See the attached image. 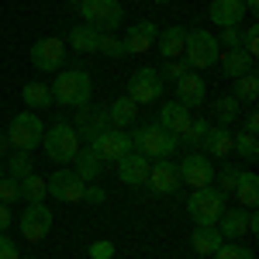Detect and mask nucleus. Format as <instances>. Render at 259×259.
Here are the masks:
<instances>
[{"label":"nucleus","mask_w":259,"mask_h":259,"mask_svg":"<svg viewBox=\"0 0 259 259\" xmlns=\"http://www.w3.org/2000/svg\"><path fill=\"white\" fill-rule=\"evenodd\" d=\"M132 149L142 152L145 159H169L180 149V135L166 132L159 121H152V124H142L139 132L132 135Z\"/></svg>","instance_id":"1"},{"label":"nucleus","mask_w":259,"mask_h":259,"mask_svg":"<svg viewBox=\"0 0 259 259\" xmlns=\"http://www.w3.org/2000/svg\"><path fill=\"white\" fill-rule=\"evenodd\" d=\"M49 90H52V100H56V104L83 107V104L90 100V94H94V83H90V73H87V69H62Z\"/></svg>","instance_id":"2"},{"label":"nucleus","mask_w":259,"mask_h":259,"mask_svg":"<svg viewBox=\"0 0 259 259\" xmlns=\"http://www.w3.org/2000/svg\"><path fill=\"white\" fill-rule=\"evenodd\" d=\"M76 7H80L83 24H90L94 31H111V35H114L121 24H124V7H121V0H80Z\"/></svg>","instance_id":"3"},{"label":"nucleus","mask_w":259,"mask_h":259,"mask_svg":"<svg viewBox=\"0 0 259 259\" xmlns=\"http://www.w3.org/2000/svg\"><path fill=\"white\" fill-rule=\"evenodd\" d=\"M41 145H45L49 159H56V162H73V159H76V152L83 149V145H80V132H76L69 121H56L52 128H45Z\"/></svg>","instance_id":"4"},{"label":"nucleus","mask_w":259,"mask_h":259,"mask_svg":"<svg viewBox=\"0 0 259 259\" xmlns=\"http://www.w3.org/2000/svg\"><path fill=\"white\" fill-rule=\"evenodd\" d=\"M183 59L190 62V69H211V66L221 59L218 38H214L207 28H194V31H187V41H183Z\"/></svg>","instance_id":"5"},{"label":"nucleus","mask_w":259,"mask_h":259,"mask_svg":"<svg viewBox=\"0 0 259 259\" xmlns=\"http://www.w3.org/2000/svg\"><path fill=\"white\" fill-rule=\"evenodd\" d=\"M221 211H225V194L214 187H200L187 197V214L194 218V225H218Z\"/></svg>","instance_id":"6"},{"label":"nucleus","mask_w":259,"mask_h":259,"mask_svg":"<svg viewBox=\"0 0 259 259\" xmlns=\"http://www.w3.org/2000/svg\"><path fill=\"white\" fill-rule=\"evenodd\" d=\"M41 135H45V124L35 111H21L14 114L11 128H7V139H11V149H21V152H31L35 145H41Z\"/></svg>","instance_id":"7"},{"label":"nucleus","mask_w":259,"mask_h":259,"mask_svg":"<svg viewBox=\"0 0 259 259\" xmlns=\"http://www.w3.org/2000/svg\"><path fill=\"white\" fill-rule=\"evenodd\" d=\"M124 97H132L135 104H152V100L162 97V76L156 66H142L132 73V80H128V94Z\"/></svg>","instance_id":"8"},{"label":"nucleus","mask_w":259,"mask_h":259,"mask_svg":"<svg viewBox=\"0 0 259 259\" xmlns=\"http://www.w3.org/2000/svg\"><path fill=\"white\" fill-rule=\"evenodd\" d=\"M177 166H180V180H183L187 187H194V190L214 183V162L207 159L204 152H197V149H190V152L183 156V162H177Z\"/></svg>","instance_id":"9"},{"label":"nucleus","mask_w":259,"mask_h":259,"mask_svg":"<svg viewBox=\"0 0 259 259\" xmlns=\"http://www.w3.org/2000/svg\"><path fill=\"white\" fill-rule=\"evenodd\" d=\"M62 59H66V41L49 35V38H38L31 45V62L38 73H59Z\"/></svg>","instance_id":"10"},{"label":"nucleus","mask_w":259,"mask_h":259,"mask_svg":"<svg viewBox=\"0 0 259 259\" xmlns=\"http://www.w3.org/2000/svg\"><path fill=\"white\" fill-rule=\"evenodd\" d=\"M49 232H52V211L45 207V200L28 204L24 214H21V235L28 242H45Z\"/></svg>","instance_id":"11"},{"label":"nucleus","mask_w":259,"mask_h":259,"mask_svg":"<svg viewBox=\"0 0 259 259\" xmlns=\"http://www.w3.org/2000/svg\"><path fill=\"white\" fill-rule=\"evenodd\" d=\"M45 187H49V197L62 200V204H76V200H83V183L73 169H56L52 177L45 180Z\"/></svg>","instance_id":"12"},{"label":"nucleus","mask_w":259,"mask_h":259,"mask_svg":"<svg viewBox=\"0 0 259 259\" xmlns=\"http://www.w3.org/2000/svg\"><path fill=\"white\" fill-rule=\"evenodd\" d=\"M90 149L97 152L100 159H124L128 152H132V135L128 132H121V128H107V132H100L97 139L90 142Z\"/></svg>","instance_id":"13"},{"label":"nucleus","mask_w":259,"mask_h":259,"mask_svg":"<svg viewBox=\"0 0 259 259\" xmlns=\"http://www.w3.org/2000/svg\"><path fill=\"white\" fill-rule=\"evenodd\" d=\"M156 38H159L156 21H135V24H128L121 45H124V52H132V56H145V52L156 49Z\"/></svg>","instance_id":"14"},{"label":"nucleus","mask_w":259,"mask_h":259,"mask_svg":"<svg viewBox=\"0 0 259 259\" xmlns=\"http://www.w3.org/2000/svg\"><path fill=\"white\" fill-rule=\"evenodd\" d=\"M145 183H149V190L152 194H177L180 187H183V180H180V166L173 159H159L156 166H149V177H145Z\"/></svg>","instance_id":"15"},{"label":"nucleus","mask_w":259,"mask_h":259,"mask_svg":"<svg viewBox=\"0 0 259 259\" xmlns=\"http://www.w3.org/2000/svg\"><path fill=\"white\" fill-rule=\"evenodd\" d=\"M76 111H80V114H76V124H73V128H76L80 135H87L90 142L97 139L100 132H107V128H111L107 107L100 111V107H90V104H83V107H76Z\"/></svg>","instance_id":"16"},{"label":"nucleus","mask_w":259,"mask_h":259,"mask_svg":"<svg viewBox=\"0 0 259 259\" xmlns=\"http://www.w3.org/2000/svg\"><path fill=\"white\" fill-rule=\"evenodd\" d=\"M177 100L183 107H200L207 100V87H204V76H197V69L183 73L177 80Z\"/></svg>","instance_id":"17"},{"label":"nucleus","mask_w":259,"mask_h":259,"mask_svg":"<svg viewBox=\"0 0 259 259\" xmlns=\"http://www.w3.org/2000/svg\"><path fill=\"white\" fill-rule=\"evenodd\" d=\"M204 156L207 159H228L232 152H235V135L225 128V124H214V128H207V135H204Z\"/></svg>","instance_id":"18"},{"label":"nucleus","mask_w":259,"mask_h":259,"mask_svg":"<svg viewBox=\"0 0 259 259\" xmlns=\"http://www.w3.org/2000/svg\"><path fill=\"white\" fill-rule=\"evenodd\" d=\"M149 177V159L142 156V152H128L124 159H118V180L121 183H128V187H142Z\"/></svg>","instance_id":"19"},{"label":"nucleus","mask_w":259,"mask_h":259,"mask_svg":"<svg viewBox=\"0 0 259 259\" xmlns=\"http://www.w3.org/2000/svg\"><path fill=\"white\" fill-rule=\"evenodd\" d=\"M242 18H245V0H211V21L218 28L242 24Z\"/></svg>","instance_id":"20"},{"label":"nucleus","mask_w":259,"mask_h":259,"mask_svg":"<svg viewBox=\"0 0 259 259\" xmlns=\"http://www.w3.org/2000/svg\"><path fill=\"white\" fill-rule=\"evenodd\" d=\"M190 107H183L180 100H173V104H162L159 107V124L166 128V132H173V135H183L187 128H190Z\"/></svg>","instance_id":"21"},{"label":"nucleus","mask_w":259,"mask_h":259,"mask_svg":"<svg viewBox=\"0 0 259 259\" xmlns=\"http://www.w3.org/2000/svg\"><path fill=\"white\" fill-rule=\"evenodd\" d=\"M218 232H221V239L225 242H235V239H245L249 235V214H242L239 207L235 211H221V218H218Z\"/></svg>","instance_id":"22"},{"label":"nucleus","mask_w":259,"mask_h":259,"mask_svg":"<svg viewBox=\"0 0 259 259\" xmlns=\"http://www.w3.org/2000/svg\"><path fill=\"white\" fill-rule=\"evenodd\" d=\"M218 62H221V69H225V76H232V80H239V76L256 69V59L249 52H242V49H225V56Z\"/></svg>","instance_id":"23"},{"label":"nucleus","mask_w":259,"mask_h":259,"mask_svg":"<svg viewBox=\"0 0 259 259\" xmlns=\"http://www.w3.org/2000/svg\"><path fill=\"white\" fill-rule=\"evenodd\" d=\"M221 232L218 225H197L194 228V235H190V249L197 252V256H214V249L221 245Z\"/></svg>","instance_id":"24"},{"label":"nucleus","mask_w":259,"mask_h":259,"mask_svg":"<svg viewBox=\"0 0 259 259\" xmlns=\"http://www.w3.org/2000/svg\"><path fill=\"white\" fill-rule=\"evenodd\" d=\"M232 194H235V200H239L242 207H249V211H252V207L259 204V177L252 173V169L239 173V177H235V190H232Z\"/></svg>","instance_id":"25"},{"label":"nucleus","mask_w":259,"mask_h":259,"mask_svg":"<svg viewBox=\"0 0 259 259\" xmlns=\"http://www.w3.org/2000/svg\"><path fill=\"white\" fill-rule=\"evenodd\" d=\"M183 41H187V28H180V24L162 28V31H159V52H162V59H180V56H183Z\"/></svg>","instance_id":"26"},{"label":"nucleus","mask_w":259,"mask_h":259,"mask_svg":"<svg viewBox=\"0 0 259 259\" xmlns=\"http://www.w3.org/2000/svg\"><path fill=\"white\" fill-rule=\"evenodd\" d=\"M107 118H111V128H128V124H135V118H139V104H135L132 97L111 100Z\"/></svg>","instance_id":"27"},{"label":"nucleus","mask_w":259,"mask_h":259,"mask_svg":"<svg viewBox=\"0 0 259 259\" xmlns=\"http://www.w3.org/2000/svg\"><path fill=\"white\" fill-rule=\"evenodd\" d=\"M100 156L94 152V149H80L76 152V159H73V173L83 180V183H94V180L100 177Z\"/></svg>","instance_id":"28"},{"label":"nucleus","mask_w":259,"mask_h":259,"mask_svg":"<svg viewBox=\"0 0 259 259\" xmlns=\"http://www.w3.org/2000/svg\"><path fill=\"white\" fill-rule=\"evenodd\" d=\"M97 35L100 31H94L90 24H76L73 31H69V38H62L73 52H97Z\"/></svg>","instance_id":"29"},{"label":"nucleus","mask_w":259,"mask_h":259,"mask_svg":"<svg viewBox=\"0 0 259 259\" xmlns=\"http://www.w3.org/2000/svg\"><path fill=\"white\" fill-rule=\"evenodd\" d=\"M232 97L239 100V104H256V97H259V76H256V69H252V73H245V76H239V80H232Z\"/></svg>","instance_id":"30"},{"label":"nucleus","mask_w":259,"mask_h":259,"mask_svg":"<svg viewBox=\"0 0 259 259\" xmlns=\"http://www.w3.org/2000/svg\"><path fill=\"white\" fill-rule=\"evenodd\" d=\"M4 169H7V177L24 180L28 173H35V159H31V152H21V149H14V152L7 156V162H4Z\"/></svg>","instance_id":"31"},{"label":"nucleus","mask_w":259,"mask_h":259,"mask_svg":"<svg viewBox=\"0 0 259 259\" xmlns=\"http://www.w3.org/2000/svg\"><path fill=\"white\" fill-rule=\"evenodd\" d=\"M21 97H24V104H28L31 111H38V107H49V104H52V90H49L45 83L31 80V83H24Z\"/></svg>","instance_id":"32"},{"label":"nucleus","mask_w":259,"mask_h":259,"mask_svg":"<svg viewBox=\"0 0 259 259\" xmlns=\"http://www.w3.org/2000/svg\"><path fill=\"white\" fill-rule=\"evenodd\" d=\"M45 194H49V187H45V177H38V173H28V177L21 180V197L28 200V204H35V200H45Z\"/></svg>","instance_id":"33"},{"label":"nucleus","mask_w":259,"mask_h":259,"mask_svg":"<svg viewBox=\"0 0 259 259\" xmlns=\"http://www.w3.org/2000/svg\"><path fill=\"white\" fill-rule=\"evenodd\" d=\"M97 52L100 56H107V59H124L128 52H124V45H121L118 35H111V31H100L97 35Z\"/></svg>","instance_id":"34"},{"label":"nucleus","mask_w":259,"mask_h":259,"mask_svg":"<svg viewBox=\"0 0 259 259\" xmlns=\"http://www.w3.org/2000/svg\"><path fill=\"white\" fill-rule=\"evenodd\" d=\"M214 114H218V124H232V121L239 118V100L232 97V94H225V97H218L214 100Z\"/></svg>","instance_id":"35"},{"label":"nucleus","mask_w":259,"mask_h":259,"mask_svg":"<svg viewBox=\"0 0 259 259\" xmlns=\"http://www.w3.org/2000/svg\"><path fill=\"white\" fill-rule=\"evenodd\" d=\"M235 152H239L242 159L256 162L259 159V135H252V132H239V139H235Z\"/></svg>","instance_id":"36"},{"label":"nucleus","mask_w":259,"mask_h":259,"mask_svg":"<svg viewBox=\"0 0 259 259\" xmlns=\"http://www.w3.org/2000/svg\"><path fill=\"white\" fill-rule=\"evenodd\" d=\"M207 128H211L207 121H197V118H194V121H190V128L180 135V145H190V149L204 145V135H207Z\"/></svg>","instance_id":"37"},{"label":"nucleus","mask_w":259,"mask_h":259,"mask_svg":"<svg viewBox=\"0 0 259 259\" xmlns=\"http://www.w3.org/2000/svg\"><path fill=\"white\" fill-rule=\"evenodd\" d=\"M214 259H252V249L239 245V242H221L214 249Z\"/></svg>","instance_id":"38"},{"label":"nucleus","mask_w":259,"mask_h":259,"mask_svg":"<svg viewBox=\"0 0 259 259\" xmlns=\"http://www.w3.org/2000/svg\"><path fill=\"white\" fill-rule=\"evenodd\" d=\"M183 73H190V62L183 59V56H180V59H162L159 76H166V80H173V83H177L180 76H183Z\"/></svg>","instance_id":"39"},{"label":"nucleus","mask_w":259,"mask_h":259,"mask_svg":"<svg viewBox=\"0 0 259 259\" xmlns=\"http://www.w3.org/2000/svg\"><path fill=\"white\" fill-rule=\"evenodd\" d=\"M235 177H239V169L235 166H221V169H214V180H218V187L214 190H221L225 197L235 190Z\"/></svg>","instance_id":"40"},{"label":"nucleus","mask_w":259,"mask_h":259,"mask_svg":"<svg viewBox=\"0 0 259 259\" xmlns=\"http://www.w3.org/2000/svg\"><path fill=\"white\" fill-rule=\"evenodd\" d=\"M21 197V180L14 177H0V204H11Z\"/></svg>","instance_id":"41"},{"label":"nucleus","mask_w":259,"mask_h":259,"mask_svg":"<svg viewBox=\"0 0 259 259\" xmlns=\"http://www.w3.org/2000/svg\"><path fill=\"white\" fill-rule=\"evenodd\" d=\"M242 52H249L252 59L259 56V28L256 24H249V28L242 31Z\"/></svg>","instance_id":"42"},{"label":"nucleus","mask_w":259,"mask_h":259,"mask_svg":"<svg viewBox=\"0 0 259 259\" xmlns=\"http://www.w3.org/2000/svg\"><path fill=\"white\" fill-rule=\"evenodd\" d=\"M242 24H232V28H221V38L218 45H228V49H242Z\"/></svg>","instance_id":"43"},{"label":"nucleus","mask_w":259,"mask_h":259,"mask_svg":"<svg viewBox=\"0 0 259 259\" xmlns=\"http://www.w3.org/2000/svg\"><path fill=\"white\" fill-rule=\"evenodd\" d=\"M90 259H114V242H107V239H100L90 245Z\"/></svg>","instance_id":"44"},{"label":"nucleus","mask_w":259,"mask_h":259,"mask_svg":"<svg viewBox=\"0 0 259 259\" xmlns=\"http://www.w3.org/2000/svg\"><path fill=\"white\" fill-rule=\"evenodd\" d=\"M83 200L87 204H104L107 200V190L104 187H83Z\"/></svg>","instance_id":"45"},{"label":"nucleus","mask_w":259,"mask_h":259,"mask_svg":"<svg viewBox=\"0 0 259 259\" xmlns=\"http://www.w3.org/2000/svg\"><path fill=\"white\" fill-rule=\"evenodd\" d=\"M0 259H21V256H18V245L7 239L4 232H0Z\"/></svg>","instance_id":"46"},{"label":"nucleus","mask_w":259,"mask_h":259,"mask_svg":"<svg viewBox=\"0 0 259 259\" xmlns=\"http://www.w3.org/2000/svg\"><path fill=\"white\" fill-rule=\"evenodd\" d=\"M245 132H252V135L259 132V114H256V107H252V111L245 114Z\"/></svg>","instance_id":"47"},{"label":"nucleus","mask_w":259,"mask_h":259,"mask_svg":"<svg viewBox=\"0 0 259 259\" xmlns=\"http://www.w3.org/2000/svg\"><path fill=\"white\" fill-rule=\"evenodd\" d=\"M7 228H11V207L0 204V232H7Z\"/></svg>","instance_id":"48"},{"label":"nucleus","mask_w":259,"mask_h":259,"mask_svg":"<svg viewBox=\"0 0 259 259\" xmlns=\"http://www.w3.org/2000/svg\"><path fill=\"white\" fill-rule=\"evenodd\" d=\"M11 152V139H7V132H0V156H7Z\"/></svg>","instance_id":"49"},{"label":"nucleus","mask_w":259,"mask_h":259,"mask_svg":"<svg viewBox=\"0 0 259 259\" xmlns=\"http://www.w3.org/2000/svg\"><path fill=\"white\" fill-rule=\"evenodd\" d=\"M256 232H259V218H256V214H249V235H256Z\"/></svg>","instance_id":"50"},{"label":"nucleus","mask_w":259,"mask_h":259,"mask_svg":"<svg viewBox=\"0 0 259 259\" xmlns=\"http://www.w3.org/2000/svg\"><path fill=\"white\" fill-rule=\"evenodd\" d=\"M0 177H7V169H4V162H0Z\"/></svg>","instance_id":"51"},{"label":"nucleus","mask_w":259,"mask_h":259,"mask_svg":"<svg viewBox=\"0 0 259 259\" xmlns=\"http://www.w3.org/2000/svg\"><path fill=\"white\" fill-rule=\"evenodd\" d=\"M156 4H173V0H156Z\"/></svg>","instance_id":"52"},{"label":"nucleus","mask_w":259,"mask_h":259,"mask_svg":"<svg viewBox=\"0 0 259 259\" xmlns=\"http://www.w3.org/2000/svg\"><path fill=\"white\" fill-rule=\"evenodd\" d=\"M69 4H80V0H69Z\"/></svg>","instance_id":"53"}]
</instances>
